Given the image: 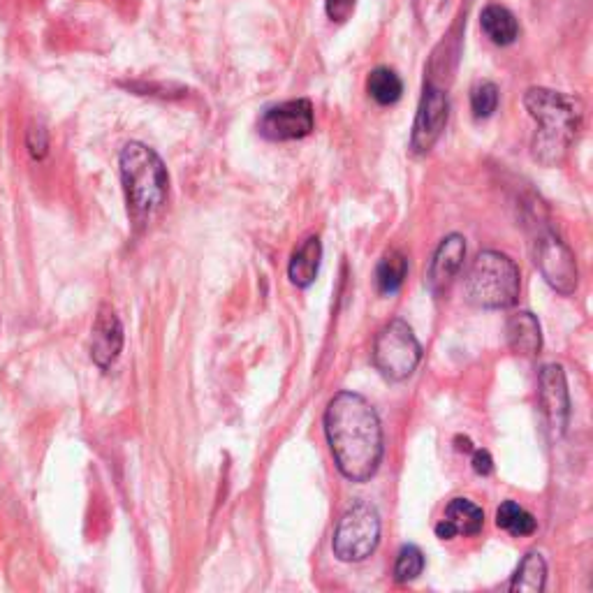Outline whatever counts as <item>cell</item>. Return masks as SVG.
Here are the masks:
<instances>
[{
    "instance_id": "obj_11",
    "label": "cell",
    "mask_w": 593,
    "mask_h": 593,
    "mask_svg": "<svg viewBox=\"0 0 593 593\" xmlns=\"http://www.w3.org/2000/svg\"><path fill=\"white\" fill-rule=\"evenodd\" d=\"M466 260V239L461 234H448L441 244H438L434 258H431V265L427 269V288L434 292V295H441L443 290L450 288V283L455 281L457 274L461 272Z\"/></svg>"
},
{
    "instance_id": "obj_24",
    "label": "cell",
    "mask_w": 593,
    "mask_h": 593,
    "mask_svg": "<svg viewBox=\"0 0 593 593\" xmlns=\"http://www.w3.org/2000/svg\"><path fill=\"white\" fill-rule=\"evenodd\" d=\"M471 464H473V471L478 475H492L494 471V459L487 450H473Z\"/></svg>"
},
{
    "instance_id": "obj_16",
    "label": "cell",
    "mask_w": 593,
    "mask_h": 593,
    "mask_svg": "<svg viewBox=\"0 0 593 593\" xmlns=\"http://www.w3.org/2000/svg\"><path fill=\"white\" fill-rule=\"evenodd\" d=\"M443 522L450 526L452 533L457 536H475L485 526V512L480 505H475L468 499H452L445 508Z\"/></svg>"
},
{
    "instance_id": "obj_13",
    "label": "cell",
    "mask_w": 593,
    "mask_h": 593,
    "mask_svg": "<svg viewBox=\"0 0 593 593\" xmlns=\"http://www.w3.org/2000/svg\"><path fill=\"white\" fill-rule=\"evenodd\" d=\"M505 339L512 353L522 357H536L543 348V329L538 318L529 311L512 313L505 322Z\"/></svg>"
},
{
    "instance_id": "obj_21",
    "label": "cell",
    "mask_w": 593,
    "mask_h": 593,
    "mask_svg": "<svg viewBox=\"0 0 593 593\" xmlns=\"http://www.w3.org/2000/svg\"><path fill=\"white\" fill-rule=\"evenodd\" d=\"M424 570V554L420 547L404 545L399 549L397 563H394V580L399 584H408L417 580Z\"/></svg>"
},
{
    "instance_id": "obj_3",
    "label": "cell",
    "mask_w": 593,
    "mask_h": 593,
    "mask_svg": "<svg viewBox=\"0 0 593 593\" xmlns=\"http://www.w3.org/2000/svg\"><path fill=\"white\" fill-rule=\"evenodd\" d=\"M119 167L128 214L139 228V225L149 223L156 211L163 209L167 193H170V174L158 153L142 142L123 146Z\"/></svg>"
},
{
    "instance_id": "obj_19",
    "label": "cell",
    "mask_w": 593,
    "mask_h": 593,
    "mask_svg": "<svg viewBox=\"0 0 593 593\" xmlns=\"http://www.w3.org/2000/svg\"><path fill=\"white\" fill-rule=\"evenodd\" d=\"M366 91L378 105H394L399 102L401 93H404V82L392 68H376L366 79Z\"/></svg>"
},
{
    "instance_id": "obj_12",
    "label": "cell",
    "mask_w": 593,
    "mask_h": 593,
    "mask_svg": "<svg viewBox=\"0 0 593 593\" xmlns=\"http://www.w3.org/2000/svg\"><path fill=\"white\" fill-rule=\"evenodd\" d=\"M123 348V327L116 313L109 306H102L98 320L93 325L91 336V357L100 369H109L121 355Z\"/></svg>"
},
{
    "instance_id": "obj_6",
    "label": "cell",
    "mask_w": 593,
    "mask_h": 593,
    "mask_svg": "<svg viewBox=\"0 0 593 593\" xmlns=\"http://www.w3.org/2000/svg\"><path fill=\"white\" fill-rule=\"evenodd\" d=\"M380 543V515L369 501H355L343 512L334 531L332 549L343 563L366 561Z\"/></svg>"
},
{
    "instance_id": "obj_25",
    "label": "cell",
    "mask_w": 593,
    "mask_h": 593,
    "mask_svg": "<svg viewBox=\"0 0 593 593\" xmlns=\"http://www.w3.org/2000/svg\"><path fill=\"white\" fill-rule=\"evenodd\" d=\"M457 450H461V452H473V443L468 441L466 436H457Z\"/></svg>"
},
{
    "instance_id": "obj_18",
    "label": "cell",
    "mask_w": 593,
    "mask_h": 593,
    "mask_svg": "<svg viewBox=\"0 0 593 593\" xmlns=\"http://www.w3.org/2000/svg\"><path fill=\"white\" fill-rule=\"evenodd\" d=\"M408 276V260L401 251H390L376 267V285L383 295H394L401 290Z\"/></svg>"
},
{
    "instance_id": "obj_9",
    "label": "cell",
    "mask_w": 593,
    "mask_h": 593,
    "mask_svg": "<svg viewBox=\"0 0 593 593\" xmlns=\"http://www.w3.org/2000/svg\"><path fill=\"white\" fill-rule=\"evenodd\" d=\"M316 119H313V105L311 100L299 98L288 100L281 105H274L265 109L260 116V135L272 139V142H292V139H302L311 135Z\"/></svg>"
},
{
    "instance_id": "obj_2",
    "label": "cell",
    "mask_w": 593,
    "mask_h": 593,
    "mask_svg": "<svg viewBox=\"0 0 593 593\" xmlns=\"http://www.w3.org/2000/svg\"><path fill=\"white\" fill-rule=\"evenodd\" d=\"M524 107L538 123V133L533 137V158L545 167L561 165L580 135V100H575L573 95L543 89V86H533L524 95Z\"/></svg>"
},
{
    "instance_id": "obj_1",
    "label": "cell",
    "mask_w": 593,
    "mask_h": 593,
    "mask_svg": "<svg viewBox=\"0 0 593 593\" xmlns=\"http://www.w3.org/2000/svg\"><path fill=\"white\" fill-rule=\"evenodd\" d=\"M325 434L336 468L350 482L371 480L385 452L380 417L357 392H339L325 411Z\"/></svg>"
},
{
    "instance_id": "obj_15",
    "label": "cell",
    "mask_w": 593,
    "mask_h": 593,
    "mask_svg": "<svg viewBox=\"0 0 593 593\" xmlns=\"http://www.w3.org/2000/svg\"><path fill=\"white\" fill-rule=\"evenodd\" d=\"M480 26L487 38L492 40L494 45H501V47L512 45L519 35V24L515 14L503 5H487L480 14Z\"/></svg>"
},
{
    "instance_id": "obj_22",
    "label": "cell",
    "mask_w": 593,
    "mask_h": 593,
    "mask_svg": "<svg viewBox=\"0 0 593 593\" xmlns=\"http://www.w3.org/2000/svg\"><path fill=\"white\" fill-rule=\"evenodd\" d=\"M499 107V86L482 82L471 91V109L475 119H489Z\"/></svg>"
},
{
    "instance_id": "obj_7",
    "label": "cell",
    "mask_w": 593,
    "mask_h": 593,
    "mask_svg": "<svg viewBox=\"0 0 593 593\" xmlns=\"http://www.w3.org/2000/svg\"><path fill=\"white\" fill-rule=\"evenodd\" d=\"M533 258H536V267L540 269L549 288L563 297L573 295L577 290V281H580L575 255L552 230H543L538 234Z\"/></svg>"
},
{
    "instance_id": "obj_4",
    "label": "cell",
    "mask_w": 593,
    "mask_h": 593,
    "mask_svg": "<svg viewBox=\"0 0 593 593\" xmlns=\"http://www.w3.org/2000/svg\"><path fill=\"white\" fill-rule=\"evenodd\" d=\"M522 290L519 267L499 251H482L464 281L466 302L475 309L501 311L517 304Z\"/></svg>"
},
{
    "instance_id": "obj_17",
    "label": "cell",
    "mask_w": 593,
    "mask_h": 593,
    "mask_svg": "<svg viewBox=\"0 0 593 593\" xmlns=\"http://www.w3.org/2000/svg\"><path fill=\"white\" fill-rule=\"evenodd\" d=\"M547 584V563L540 552H529L519 563L517 573L512 575L510 591H526L540 593L545 591Z\"/></svg>"
},
{
    "instance_id": "obj_14",
    "label": "cell",
    "mask_w": 593,
    "mask_h": 593,
    "mask_svg": "<svg viewBox=\"0 0 593 593\" xmlns=\"http://www.w3.org/2000/svg\"><path fill=\"white\" fill-rule=\"evenodd\" d=\"M322 262V241L320 237L304 239V244L292 253V260L288 265V276L292 285L297 288H309L318 278Z\"/></svg>"
},
{
    "instance_id": "obj_8",
    "label": "cell",
    "mask_w": 593,
    "mask_h": 593,
    "mask_svg": "<svg viewBox=\"0 0 593 593\" xmlns=\"http://www.w3.org/2000/svg\"><path fill=\"white\" fill-rule=\"evenodd\" d=\"M450 119V100L441 86L427 84L422 91L420 105H417L411 149L413 153H429L441 139Z\"/></svg>"
},
{
    "instance_id": "obj_10",
    "label": "cell",
    "mask_w": 593,
    "mask_h": 593,
    "mask_svg": "<svg viewBox=\"0 0 593 593\" xmlns=\"http://www.w3.org/2000/svg\"><path fill=\"white\" fill-rule=\"evenodd\" d=\"M538 397L543 406V415L547 420V427L554 436H563L568 427L570 417V394L566 373L559 364H547L540 369L538 376Z\"/></svg>"
},
{
    "instance_id": "obj_5",
    "label": "cell",
    "mask_w": 593,
    "mask_h": 593,
    "mask_svg": "<svg viewBox=\"0 0 593 593\" xmlns=\"http://www.w3.org/2000/svg\"><path fill=\"white\" fill-rule=\"evenodd\" d=\"M373 364L380 376L399 383L411 378L417 364L422 362V346L406 320L394 318L376 334L373 341Z\"/></svg>"
},
{
    "instance_id": "obj_20",
    "label": "cell",
    "mask_w": 593,
    "mask_h": 593,
    "mask_svg": "<svg viewBox=\"0 0 593 593\" xmlns=\"http://www.w3.org/2000/svg\"><path fill=\"white\" fill-rule=\"evenodd\" d=\"M496 526L503 531H508L510 536L524 538V536H531V533H536L538 522L529 510L522 508V505H517L515 501H505L501 503V508L496 510Z\"/></svg>"
},
{
    "instance_id": "obj_23",
    "label": "cell",
    "mask_w": 593,
    "mask_h": 593,
    "mask_svg": "<svg viewBox=\"0 0 593 593\" xmlns=\"http://www.w3.org/2000/svg\"><path fill=\"white\" fill-rule=\"evenodd\" d=\"M355 5H357V0H325L327 17L343 24V21H348L350 17H353Z\"/></svg>"
}]
</instances>
